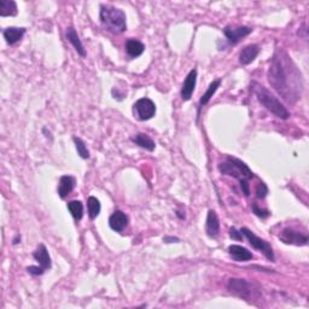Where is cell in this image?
Instances as JSON below:
<instances>
[{
  "label": "cell",
  "instance_id": "cell-1",
  "mask_svg": "<svg viewBox=\"0 0 309 309\" xmlns=\"http://www.w3.org/2000/svg\"><path fill=\"white\" fill-rule=\"evenodd\" d=\"M268 82L285 102L295 104L301 99L303 79L301 71L284 50L274 52L268 69Z\"/></svg>",
  "mask_w": 309,
  "mask_h": 309
},
{
  "label": "cell",
  "instance_id": "cell-2",
  "mask_svg": "<svg viewBox=\"0 0 309 309\" xmlns=\"http://www.w3.org/2000/svg\"><path fill=\"white\" fill-rule=\"evenodd\" d=\"M251 87H253L254 94L258 98L260 104L264 105L268 111L272 112L277 117L283 118V120H288L290 117V112L285 108L284 104L280 102L276 96H273L265 86L254 81L251 83Z\"/></svg>",
  "mask_w": 309,
  "mask_h": 309
},
{
  "label": "cell",
  "instance_id": "cell-3",
  "mask_svg": "<svg viewBox=\"0 0 309 309\" xmlns=\"http://www.w3.org/2000/svg\"><path fill=\"white\" fill-rule=\"evenodd\" d=\"M99 17L104 28L112 34H121L127 29L126 13L121 8L111 5H102Z\"/></svg>",
  "mask_w": 309,
  "mask_h": 309
},
{
  "label": "cell",
  "instance_id": "cell-4",
  "mask_svg": "<svg viewBox=\"0 0 309 309\" xmlns=\"http://www.w3.org/2000/svg\"><path fill=\"white\" fill-rule=\"evenodd\" d=\"M219 170L222 174L237 179L239 183L250 181V179L254 178V173L251 172L248 164H245L243 161L238 160V158L231 157V156H227L226 161L219 164Z\"/></svg>",
  "mask_w": 309,
  "mask_h": 309
},
{
  "label": "cell",
  "instance_id": "cell-5",
  "mask_svg": "<svg viewBox=\"0 0 309 309\" xmlns=\"http://www.w3.org/2000/svg\"><path fill=\"white\" fill-rule=\"evenodd\" d=\"M241 232L243 233V236L248 239V241H249V244L254 248V249L259 250L260 253L264 254V255L266 256V259H268L270 261L274 262V253H273L272 247H271V245L268 244L265 239H261L260 237L256 236L255 233L251 232L249 228H247V227L242 228Z\"/></svg>",
  "mask_w": 309,
  "mask_h": 309
},
{
  "label": "cell",
  "instance_id": "cell-6",
  "mask_svg": "<svg viewBox=\"0 0 309 309\" xmlns=\"http://www.w3.org/2000/svg\"><path fill=\"white\" fill-rule=\"evenodd\" d=\"M133 112H134V116L137 117V120L147 121L155 116L156 105L149 98H141L133 105Z\"/></svg>",
  "mask_w": 309,
  "mask_h": 309
},
{
  "label": "cell",
  "instance_id": "cell-7",
  "mask_svg": "<svg viewBox=\"0 0 309 309\" xmlns=\"http://www.w3.org/2000/svg\"><path fill=\"white\" fill-rule=\"evenodd\" d=\"M227 289L236 296L241 297L244 300H250L254 296V289L253 284L247 282L245 279H236L232 278L228 280Z\"/></svg>",
  "mask_w": 309,
  "mask_h": 309
},
{
  "label": "cell",
  "instance_id": "cell-8",
  "mask_svg": "<svg viewBox=\"0 0 309 309\" xmlns=\"http://www.w3.org/2000/svg\"><path fill=\"white\" fill-rule=\"evenodd\" d=\"M279 239L284 244L296 245V247H305L308 244V237L300 233L299 231L293 230V228H284L280 232Z\"/></svg>",
  "mask_w": 309,
  "mask_h": 309
},
{
  "label": "cell",
  "instance_id": "cell-9",
  "mask_svg": "<svg viewBox=\"0 0 309 309\" xmlns=\"http://www.w3.org/2000/svg\"><path fill=\"white\" fill-rule=\"evenodd\" d=\"M251 29L250 27H245V25H241V27H226L224 29V34L226 35L228 42H230L231 45H237L241 40H243L245 36H248L249 34H251Z\"/></svg>",
  "mask_w": 309,
  "mask_h": 309
},
{
  "label": "cell",
  "instance_id": "cell-10",
  "mask_svg": "<svg viewBox=\"0 0 309 309\" xmlns=\"http://www.w3.org/2000/svg\"><path fill=\"white\" fill-rule=\"evenodd\" d=\"M196 83H197V70L192 69L189 74H187L186 79L183 83V87H181V98L183 100H190L191 99L193 92H195Z\"/></svg>",
  "mask_w": 309,
  "mask_h": 309
},
{
  "label": "cell",
  "instance_id": "cell-11",
  "mask_svg": "<svg viewBox=\"0 0 309 309\" xmlns=\"http://www.w3.org/2000/svg\"><path fill=\"white\" fill-rule=\"evenodd\" d=\"M128 216L125 213L121 212V210H116L109 218V226L115 232H122L128 226Z\"/></svg>",
  "mask_w": 309,
  "mask_h": 309
},
{
  "label": "cell",
  "instance_id": "cell-12",
  "mask_svg": "<svg viewBox=\"0 0 309 309\" xmlns=\"http://www.w3.org/2000/svg\"><path fill=\"white\" fill-rule=\"evenodd\" d=\"M206 232L210 238H216L220 233V221H219L218 215L214 210H209L207 215L206 222Z\"/></svg>",
  "mask_w": 309,
  "mask_h": 309
},
{
  "label": "cell",
  "instance_id": "cell-13",
  "mask_svg": "<svg viewBox=\"0 0 309 309\" xmlns=\"http://www.w3.org/2000/svg\"><path fill=\"white\" fill-rule=\"evenodd\" d=\"M260 53V47L256 44H250L239 52V63L242 65H248L255 60Z\"/></svg>",
  "mask_w": 309,
  "mask_h": 309
},
{
  "label": "cell",
  "instance_id": "cell-14",
  "mask_svg": "<svg viewBox=\"0 0 309 309\" xmlns=\"http://www.w3.org/2000/svg\"><path fill=\"white\" fill-rule=\"evenodd\" d=\"M75 185H76V179L71 175H63L59 179L58 184V195L62 199H64L73 192L75 189Z\"/></svg>",
  "mask_w": 309,
  "mask_h": 309
},
{
  "label": "cell",
  "instance_id": "cell-15",
  "mask_svg": "<svg viewBox=\"0 0 309 309\" xmlns=\"http://www.w3.org/2000/svg\"><path fill=\"white\" fill-rule=\"evenodd\" d=\"M227 250H228V254L232 256V259H235L236 261H238V262L250 261V260L254 258L251 251L248 250L247 248L241 247V245H236V244L230 245Z\"/></svg>",
  "mask_w": 309,
  "mask_h": 309
},
{
  "label": "cell",
  "instance_id": "cell-16",
  "mask_svg": "<svg viewBox=\"0 0 309 309\" xmlns=\"http://www.w3.org/2000/svg\"><path fill=\"white\" fill-rule=\"evenodd\" d=\"M33 258L36 260L37 264L41 266L45 271L50 270V268L52 267L50 254H48L47 248H46L44 244H39V247H37L36 250L34 251Z\"/></svg>",
  "mask_w": 309,
  "mask_h": 309
},
{
  "label": "cell",
  "instance_id": "cell-17",
  "mask_svg": "<svg viewBox=\"0 0 309 309\" xmlns=\"http://www.w3.org/2000/svg\"><path fill=\"white\" fill-rule=\"evenodd\" d=\"M65 35H66V39L69 40V42L74 46L75 51H76L81 57H85L86 50H85V47H83L81 40H80V37H79V34H77V31L75 30V28L69 27L68 29H66Z\"/></svg>",
  "mask_w": 309,
  "mask_h": 309
},
{
  "label": "cell",
  "instance_id": "cell-18",
  "mask_svg": "<svg viewBox=\"0 0 309 309\" xmlns=\"http://www.w3.org/2000/svg\"><path fill=\"white\" fill-rule=\"evenodd\" d=\"M25 33V28H16V27H8L2 31V35H4L5 41L8 45H15L16 42H18L22 39L23 35Z\"/></svg>",
  "mask_w": 309,
  "mask_h": 309
},
{
  "label": "cell",
  "instance_id": "cell-19",
  "mask_svg": "<svg viewBox=\"0 0 309 309\" xmlns=\"http://www.w3.org/2000/svg\"><path fill=\"white\" fill-rule=\"evenodd\" d=\"M145 51V45L139 40L128 39L126 42V52L131 58H137Z\"/></svg>",
  "mask_w": 309,
  "mask_h": 309
},
{
  "label": "cell",
  "instance_id": "cell-20",
  "mask_svg": "<svg viewBox=\"0 0 309 309\" xmlns=\"http://www.w3.org/2000/svg\"><path fill=\"white\" fill-rule=\"evenodd\" d=\"M132 141L135 145L143 147V149L147 150V151H154L156 147L155 141L147 134H144V133H139V134H137L135 137H133Z\"/></svg>",
  "mask_w": 309,
  "mask_h": 309
},
{
  "label": "cell",
  "instance_id": "cell-21",
  "mask_svg": "<svg viewBox=\"0 0 309 309\" xmlns=\"http://www.w3.org/2000/svg\"><path fill=\"white\" fill-rule=\"evenodd\" d=\"M220 85H221V79L214 80V81L210 83L206 93H204L203 96L201 97V99H199V110H198V114H199V111H201L202 106L207 105V104L209 103V100L212 99V97L214 96V94H215V92L218 91V88L220 87Z\"/></svg>",
  "mask_w": 309,
  "mask_h": 309
},
{
  "label": "cell",
  "instance_id": "cell-22",
  "mask_svg": "<svg viewBox=\"0 0 309 309\" xmlns=\"http://www.w3.org/2000/svg\"><path fill=\"white\" fill-rule=\"evenodd\" d=\"M17 12H18V10H17L16 1H13V0H0V16H16Z\"/></svg>",
  "mask_w": 309,
  "mask_h": 309
},
{
  "label": "cell",
  "instance_id": "cell-23",
  "mask_svg": "<svg viewBox=\"0 0 309 309\" xmlns=\"http://www.w3.org/2000/svg\"><path fill=\"white\" fill-rule=\"evenodd\" d=\"M87 209H88L89 219H91V220H94V219L99 215L100 209H102V207H100V202L98 201L96 197L91 196V197H88L87 199Z\"/></svg>",
  "mask_w": 309,
  "mask_h": 309
},
{
  "label": "cell",
  "instance_id": "cell-24",
  "mask_svg": "<svg viewBox=\"0 0 309 309\" xmlns=\"http://www.w3.org/2000/svg\"><path fill=\"white\" fill-rule=\"evenodd\" d=\"M68 209L70 212L71 216L76 221L81 220L83 216V206L80 201H70L68 203Z\"/></svg>",
  "mask_w": 309,
  "mask_h": 309
},
{
  "label": "cell",
  "instance_id": "cell-25",
  "mask_svg": "<svg viewBox=\"0 0 309 309\" xmlns=\"http://www.w3.org/2000/svg\"><path fill=\"white\" fill-rule=\"evenodd\" d=\"M73 140L75 143V147H76V150H77V154H79L80 157L83 158V160H87V158H89V151H88L87 146H86L85 141L77 137H74Z\"/></svg>",
  "mask_w": 309,
  "mask_h": 309
},
{
  "label": "cell",
  "instance_id": "cell-26",
  "mask_svg": "<svg viewBox=\"0 0 309 309\" xmlns=\"http://www.w3.org/2000/svg\"><path fill=\"white\" fill-rule=\"evenodd\" d=\"M251 209H253V213L255 214L256 216H259V218H261V219H266L271 215L270 210L264 209V208H260L258 203H254L253 207H251Z\"/></svg>",
  "mask_w": 309,
  "mask_h": 309
},
{
  "label": "cell",
  "instance_id": "cell-27",
  "mask_svg": "<svg viewBox=\"0 0 309 309\" xmlns=\"http://www.w3.org/2000/svg\"><path fill=\"white\" fill-rule=\"evenodd\" d=\"M268 193V187L267 185L265 183H262V181H260L258 184V186H256V197L259 199H264L266 196H267Z\"/></svg>",
  "mask_w": 309,
  "mask_h": 309
},
{
  "label": "cell",
  "instance_id": "cell-28",
  "mask_svg": "<svg viewBox=\"0 0 309 309\" xmlns=\"http://www.w3.org/2000/svg\"><path fill=\"white\" fill-rule=\"evenodd\" d=\"M230 237L232 239H235V241H243V238H244V236H243V233L241 232V231H238L237 230L236 227H231L230 228Z\"/></svg>",
  "mask_w": 309,
  "mask_h": 309
},
{
  "label": "cell",
  "instance_id": "cell-29",
  "mask_svg": "<svg viewBox=\"0 0 309 309\" xmlns=\"http://www.w3.org/2000/svg\"><path fill=\"white\" fill-rule=\"evenodd\" d=\"M27 271L30 274H33V276H41V274H44L45 270L40 266V267H37V266H29V267L27 268Z\"/></svg>",
  "mask_w": 309,
  "mask_h": 309
},
{
  "label": "cell",
  "instance_id": "cell-30",
  "mask_svg": "<svg viewBox=\"0 0 309 309\" xmlns=\"http://www.w3.org/2000/svg\"><path fill=\"white\" fill-rule=\"evenodd\" d=\"M163 242H166V243H177V242H179V238H177V237H164L163 238Z\"/></svg>",
  "mask_w": 309,
  "mask_h": 309
},
{
  "label": "cell",
  "instance_id": "cell-31",
  "mask_svg": "<svg viewBox=\"0 0 309 309\" xmlns=\"http://www.w3.org/2000/svg\"><path fill=\"white\" fill-rule=\"evenodd\" d=\"M19 242H21V237L19 236H17L15 239H13V244H18Z\"/></svg>",
  "mask_w": 309,
  "mask_h": 309
}]
</instances>
